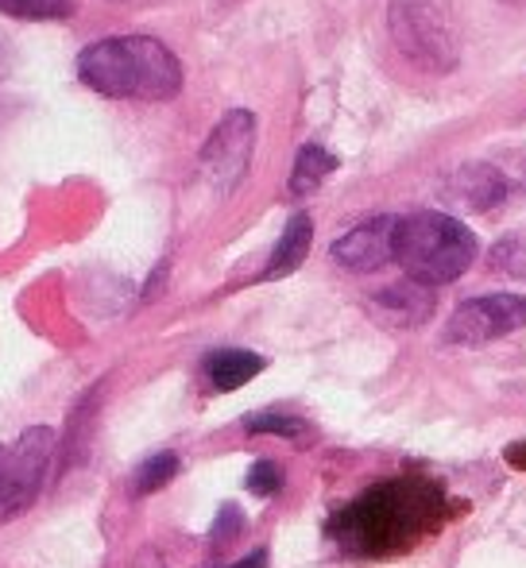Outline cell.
<instances>
[{
    "label": "cell",
    "instance_id": "cell-3",
    "mask_svg": "<svg viewBox=\"0 0 526 568\" xmlns=\"http://www.w3.org/2000/svg\"><path fill=\"white\" fill-rule=\"evenodd\" d=\"M387 23H392L395 47L414 67L429 70V74H442V70H449L457 62L449 20H445L437 0H392Z\"/></svg>",
    "mask_w": 526,
    "mask_h": 568
},
{
    "label": "cell",
    "instance_id": "cell-14",
    "mask_svg": "<svg viewBox=\"0 0 526 568\" xmlns=\"http://www.w3.org/2000/svg\"><path fill=\"white\" fill-rule=\"evenodd\" d=\"M0 12L16 20H67L74 0H0Z\"/></svg>",
    "mask_w": 526,
    "mask_h": 568
},
{
    "label": "cell",
    "instance_id": "cell-9",
    "mask_svg": "<svg viewBox=\"0 0 526 568\" xmlns=\"http://www.w3.org/2000/svg\"><path fill=\"white\" fill-rule=\"evenodd\" d=\"M376 306L395 325H422L434 314V294H429V286L411 278V283H395L384 294H376Z\"/></svg>",
    "mask_w": 526,
    "mask_h": 568
},
{
    "label": "cell",
    "instance_id": "cell-1",
    "mask_svg": "<svg viewBox=\"0 0 526 568\" xmlns=\"http://www.w3.org/2000/svg\"><path fill=\"white\" fill-rule=\"evenodd\" d=\"M78 74L101 98L171 101L182 90V67L166 43L151 36H117L90 43L78 59Z\"/></svg>",
    "mask_w": 526,
    "mask_h": 568
},
{
    "label": "cell",
    "instance_id": "cell-12",
    "mask_svg": "<svg viewBox=\"0 0 526 568\" xmlns=\"http://www.w3.org/2000/svg\"><path fill=\"white\" fill-rule=\"evenodd\" d=\"M337 171V159L322 148V143H306L294 159V171H291V194L294 197H306L322 186L330 174Z\"/></svg>",
    "mask_w": 526,
    "mask_h": 568
},
{
    "label": "cell",
    "instance_id": "cell-6",
    "mask_svg": "<svg viewBox=\"0 0 526 568\" xmlns=\"http://www.w3.org/2000/svg\"><path fill=\"white\" fill-rule=\"evenodd\" d=\"M252 148H256V116L236 109L213 128V135L202 148V171L221 194L241 186V179L249 174Z\"/></svg>",
    "mask_w": 526,
    "mask_h": 568
},
{
    "label": "cell",
    "instance_id": "cell-4",
    "mask_svg": "<svg viewBox=\"0 0 526 568\" xmlns=\"http://www.w3.org/2000/svg\"><path fill=\"white\" fill-rule=\"evenodd\" d=\"M51 456L54 434L47 426H31L16 442H0V523L23 515L39 499Z\"/></svg>",
    "mask_w": 526,
    "mask_h": 568
},
{
    "label": "cell",
    "instance_id": "cell-10",
    "mask_svg": "<svg viewBox=\"0 0 526 568\" xmlns=\"http://www.w3.org/2000/svg\"><path fill=\"white\" fill-rule=\"evenodd\" d=\"M310 240H314V225H310L306 213H294L286 221L283 236H279L275 252H271L267 267H263V278H286L291 271L302 267V260L310 255Z\"/></svg>",
    "mask_w": 526,
    "mask_h": 568
},
{
    "label": "cell",
    "instance_id": "cell-5",
    "mask_svg": "<svg viewBox=\"0 0 526 568\" xmlns=\"http://www.w3.org/2000/svg\"><path fill=\"white\" fill-rule=\"evenodd\" d=\"M523 325H526L523 294H484V298H468L453 310L442 329V341L461 344V348H476V344L512 337Z\"/></svg>",
    "mask_w": 526,
    "mask_h": 568
},
{
    "label": "cell",
    "instance_id": "cell-15",
    "mask_svg": "<svg viewBox=\"0 0 526 568\" xmlns=\"http://www.w3.org/2000/svg\"><path fill=\"white\" fill-rule=\"evenodd\" d=\"M244 429H249V434L302 437V434H306V422L294 418V414H283V410H263V414H252V418H244Z\"/></svg>",
    "mask_w": 526,
    "mask_h": 568
},
{
    "label": "cell",
    "instance_id": "cell-7",
    "mask_svg": "<svg viewBox=\"0 0 526 568\" xmlns=\"http://www.w3.org/2000/svg\"><path fill=\"white\" fill-rule=\"evenodd\" d=\"M395 229L398 217H368L356 229H348L345 236L333 244V263L345 271H356V275H368V271H380L387 260H395Z\"/></svg>",
    "mask_w": 526,
    "mask_h": 568
},
{
    "label": "cell",
    "instance_id": "cell-13",
    "mask_svg": "<svg viewBox=\"0 0 526 568\" xmlns=\"http://www.w3.org/2000/svg\"><path fill=\"white\" fill-rule=\"evenodd\" d=\"M174 476H179V456H174V453H155V456H148L140 468H135L132 491L135 495H151V491H159V487L171 484Z\"/></svg>",
    "mask_w": 526,
    "mask_h": 568
},
{
    "label": "cell",
    "instance_id": "cell-16",
    "mask_svg": "<svg viewBox=\"0 0 526 568\" xmlns=\"http://www.w3.org/2000/svg\"><path fill=\"white\" fill-rule=\"evenodd\" d=\"M279 484H283V471H279L275 460H256L249 471V491L256 495H275Z\"/></svg>",
    "mask_w": 526,
    "mask_h": 568
},
{
    "label": "cell",
    "instance_id": "cell-17",
    "mask_svg": "<svg viewBox=\"0 0 526 568\" xmlns=\"http://www.w3.org/2000/svg\"><path fill=\"white\" fill-rule=\"evenodd\" d=\"M225 568H267V549H256V554H249L244 561L225 565Z\"/></svg>",
    "mask_w": 526,
    "mask_h": 568
},
{
    "label": "cell",
    "instance_id": "cell-8",
    "mask_svg": "<svg viewBox=\"0 0 526 568\" xmlns=\"http://www.w3.org/2000/svg\"><path fill=\"white\" fill-rule=\"evenodd\" d=\"M507 194V182L504 174L496 171V166L488 163H473V166H461L457 174L449 179V197L457 205H465V210H492V205H499Z\"/></svg>",
    "mask_w": 526,
    "mask_h": 568
},
{
    "label": "cell",
    "instance_id": "cell-11",
    "mask_svg": "<svg viewBox=\"0 0 526 568\" xmlns=\"http://www.w3.org/2000/svg\"><path fill=\"white\" fill-rule=\"evenodd\" d=\"M263 372V356L249 348H218L205 356V379L218 390H236Z\"/></svg>",
    "mask_w": 526,
    "mask_h": 568
},
{
    "label": "cell",
    "instance_id": "cell-2",
    "mask_svg": "<svg viewBox=\"0 0 526 568\" xmlns=\"http://www.w3.org/2000/svg\"><path fill=\"white\" fill-rule=\"evenodd\" d=\"M476 244L473 229L465 221L449 217V213H411L398 217L395 229V260L414 283L422 286H445L457 283L468 267H473Z\"/></svg>",
    "mask_w": 526,
    "mask_h": 568
}]
</instances>
